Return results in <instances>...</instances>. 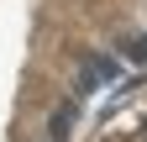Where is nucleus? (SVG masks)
I'll return each mask as SVG.
<instances>
[{
	"instance_id": "nucleus-1",
	"label": "nucleus",
	"mask_w": 147,
	"mask_h": 142,
	"mask_svg": "<svg viewBox=\"0 0 147 142\" xmlns=\"http://www.w3.org/2000/svg\"><path fill=\"white\" fill-rule=\"evenodd\" d=\"M74 121H79V100H63L58 111L47 116V142H68V132H74Z\"/></svg>"
},
{
	"instance_id": "nucleus-3",
	"label": "nucleus",
	"mask_w": 147,
	"mask_h": 142,
	"mask_svg": "<svg viewBox=\"0 0 147 142\" xmlns=\"http://www.w3.org/2000/svg\"><path fill=\"white\" fill-rule=\"evenodd\" d=\"M126 53H131V58H147V37H137V42H126Z\"/></svg>"
},
{
	"instance_id": "nucleus-2",
	"label": "nucleus",
	"mask_w": 147,
	"mask_h": 142,
	"mask_svg": "<svg viewBox=\"0 0 147 142\" xmlns=\"http://www.w3.org/2000/svg\"><path fill=\"white\" fill-rule=\"evenodd\" d=\"M89 79H116V58H89Z\"/></svg>"
}]
</instances>
